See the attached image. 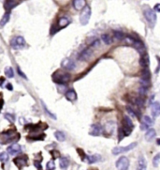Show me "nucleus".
Wrapping results in <instances>:
<instances>
[{
  "mask_svg": "<svg viewBox=\"0 0 160 170\" xmlns=\"http://www.w3.org/2000/svg\"><path fill=\"white\" fill-rule=\"evenodd\" d=\"M156 144L159 145V146H160V138H158V139L156 140Z\"/></svg>",
  "mask_w": 160,
  "mask_h": 170,
  "instance_id": "3c124183",
  "label": "nucleus"
},
{
  "mask_svg": "<svg viewBox=\"0 0 160 170\" xmlns=\"http://www.w3.org/2000/svg\"><path fill=\"white\" fill-rule=\"evenodd\" d=\"M94 48L92 47V46L90 45L88 48L84 49V50L80 54L79 56V60H81V61H85V60H88L89 58H91V56L93 55V51Z\"/></svg>",
  "mask_w": 160,
  "mask_h": 170,
  "instance_id": "9d476101",
  "label": "nucleus"
},
{
  "mask_svg": "<svg viewBox=\"0 0 160 170\" xmlns=\"http://www.w3.org/2000/svg\"><path fill=\"white\" fill-rule=\"evenodd\" d=\"M87 159L89 164H94V163L100 160V157H99V155H91V156H87Z\"/></svg>",
  "mask_w": 160,
  "mask_h": 170,
  "instance_id": "bb28decb",
  "label": "nucleus"
},
{
  "mask_svg": "<svg viewBox=\"0 0 160 170\" xmlns=\"http://www.w3.org/2000/svg\"><path fill=\"white\" fill-rule=\"evenodd\" d=\"M4 116H5V119H8L10 123H13L14 121H15V116H14L13 114H10V113H6V114L4 115Z\"/></svg>",
  "mask_w": 160,
  "mask_h": 170,
  "instance_id": "c756f323",
  "label": "nucleus"
},
{
  "mask_svg": "<svg viewBox=\"0 0 160 170\" xmlns=\"http://www.w3.org/2000/svg\"><path fill=\"white\" fill-rule=\"evenodd\" d=\"M124 40H126V41L127 42V43L132 45L133 47L136 49L138 53H140V55H142V54H144V53H146V48H145L144 44L142 43L141 41H138L137 39H134L131 36H126V38H124Z\"/></svg>",
  "mask_w": 160,
  "mask_h": 170,
  "instance_id": "7ed1b4c3",
  "label": "nucleus"
},
{
  "mask_svg": "<svg viewBox=\"0 0 160 170\" xmlns=\"http://www.w3.org/2000/svg\"><path fill=\"white\" fill-rule=\"evenodd\" d=\"M143 122H145L146 124H148L149 126H151L152 124H153V120H152V119L150 118V116H144L143 118Z\"/></svg>",
  "mask_w": 160,
  "mask_h": 170,
  "instance_id": "e433bc0d",
  "label": "nucleus"
},
{
  "mask_svg": "<svg viewBox=\"0 0 160 170\" xmlns=\"http://www.w3.org/2000/svg\"><path fill=\"white\" fill-rule=\"evenodd\" d=\"M42 102V106H43V108H44L45 112L47 113V114H48V115H49L50 116H51V118H52L53 119H56V116H55L54 114H52V113H51V112L49 111V109L47 108V106L45 105V104H44L43 102Z\"/></svg>",
  "mask_w": 160,
  "mask_h": 170,
  "instance_id": "2f4dec72",
  "label": "nucleus"
},
{
  "mask_svg": "<svg viewBox=\"0 0 160 170\" xmlns=\"http://www.w3.org/2000/svg\"><path fill=\"white\" fill-rule=\"evenodd\" d=\"M70 80V75L69 73L61 72V70H57L53 73L52 75V81L54 83H57L60 85H65Z\"/></svg>",
  "mask_w": 160,
  "mask_h": 170,
  "instance_id": "20e7f679",
  "label": "nucleus"
},
{
  "mask_svg": "<svg viewBox=\"0 0 160 170\" xmlns=\"http://www.w3.org/2000/svg\"><path fill=\"white\" fill-rule=\"evenodd\" d=\"M9 17H10V13L8 12L4 16L2 17V19L0 20V27H3V26H5V24L9 22Z\"/></svg>",
  "mask_w": 160,
  "mask_h": 170,
  "instance_id": "b1692460",
  "label": "nucleus"
},
{
  "mask_svg": "<svg viewBox=\"0 0 160 170\" xmlns=\"http://www.w3.org/2000/svg\"><path fill=\"white\" fill-rule=\"evenodd\" d=\"M155 12H160V4H156L155 6Z\"/></svg>",
  "mask_w": 160,
  "mask_h": 170,
  "instance_id": "49530a36",
  "label": "nucleus"
},
{
  "mask_svg": "<svg viewBox=\"0 0 160 170\" xmlns=\"http://www.w3.org/2000/svg\"><path fill=\"white\" fill-rule=\"evenodd\" d=\"M9 160V156H8V154L6 153V152H1L0 153V162H2V163H5Z\"/></svg>",
  "mask_w": 160,
  "mask_h": 170,
  "instance_id": "72a5a7b5",
  "label": "nucleus"
},
{
  "mask_svg": "<svg viewBox=\"0 0 160 170\" xmlns=\"http://www.w3.org/2000/svg\"><path fill=\"white\" fill-rule=\"evenodd\" d=\"M90 17H91V9L89 6H85L84 8L83 9L81 12V15H80V21H81V24H83V26H85V24H87L89 20H90Z\"/></svg>",
  "mask_w": 160,
  "mask_h": 170,
  "instance_id": "0eeeda50",
  "label": "nucleus"
},
{
  "mask_svg": "<svg viewBox=\"0 0 160 170\" xmlns=\"http://www.w3.org/2000/svg\"><path fill=\"white\" fill-rule=\"evenodd\" d=\"M151 111L153 118H157L160 116V104L158 102H153L151 105Z\"/></svg>",
  "mask_w": 160,
  "mask_h": 170,
  "instance_id": "ddd939ff",
  "label": "nucleus"
},
{
  "mask_svg": "<svg viewBox=\"0 0 160 170\" xmlns=\"http://www.w3.org/2000/svg\"><path fill=\"white\" fill-rule=\"evenodd\" d=\"M14 164L17 165L18 168H23L24 165L27 164V157L26 155H22V156H18L13 160Z\"/></svg>",
  "mask_w": 160,
  "mask_h": 170,
  "instance_id": "9b49d317",
  "label": "nucleus"
},
{
  "mask_svg": "<svg viewBox=\"0 0 160 170\" xmlns=\"http://www.w3.org/2000/svg\"><path fill=\"white\" fill-rule=\"evenodd\" d=\"M21 146L19 144H13L12 146H9L8 148V152L10 155H16L21 151Z\"/></svg>",
  "mask_w": 160,
  "mask_h": 170,
  "instance_id": "dca6fc26",
  "label": "nucleus"
},
{
  "mask_svg": "<svg viewBox=\"0 0 160 170\" xmlns=\"http://www.w3.org/2000/svg\"><path fill=\"white\" fill-rule=\"evenodd\" d=\"M140 64H141V67H143V68H146V67H148L149 64H150V59H149V56L146 54V53H144V54L141 55Z\"/></svg>",
  "mask_w": 160,
  "mask_h": 170,
  "instance_id": "2eb2a0df",
  "label": "nucleus"
},
{
  "mask_svg": "<svg viewBox=\"0 0 160 170\" xmlns=\"http://www.w3.org/2000/svg\"><path fill=\"white\" fill-rule=\"evenodd\" d=\"M3 105H4V101H3V99H0V110L3 107Z\"/></svg>",
  "mask_w": 160,
  "mask_h": 170,
  "instance_id": "de8ad7c7",
  "label": "nucleus"
},
{
  "mask_svg": "<svg viewBox=\"0 0 160 170\" xmlns=\"http://www.w3.org/2000/svg\"><path fill=\"white\" fill-rule=\"evenodd\" d=\"M61 66H62V68L66 69L67 70H72L75 68V63L73 62V60H71L69 58H65L62 60Z\"/></svg>",
  "mask_w": 160,
  "mask_h": 170,
  "instance_id": "f8f14e48",
  "label": "nucleus"
},
{
  "mask_svg": "<svg viewBox=\"0 0 160 170\" xmlns=\"http://www.w3.org/2000/svg\"><path fill=\"white\" fill-rule=\"evenodd\" d=\"M115 165L120 170H126L129 166V160L126 156H122L116 161Z\"/></svg>",
  "mask_w": 160,
  "mask_h": 170,
  "instance_id": "1a4fd4ad",
  "label": "nucleus"
},
{
  "mask_svg": "<svg viewBox=\"0 0 160 170\" xmlns=\"http://www.w3.org/2000/svg\"><path fill=\"white\" fill-rule=\"evenodd\" d=\"M113 34H114V38L118 41L124 40V38H126L123 32H121V31H113Z\"/></svg>",
  "mask_w": 160,
  "mask_h": 170,
  "instance_id": "cd10ccee",
  "label": "nucleus"
},
{
  "mask_svg": "<svg viewBox=\"0 0 160 170\" xmlns=\"http://www.w3.org/2000/svg\"><path fill=\"white\" fill-rule=\"evenodd\" d=\"M149 127H150V126H149L148 124H146L145 122H143V121L141 122V129L142 131H146V130H148Z\"/></svg>",
  "mask_w": 160,
  "mask_h": 170,
  "instance_id": "ea45409f",
  "label": "nucleus"
},
{
  "mask_svg": "<svg viewBox=\"0 0 160 170\" xmlns=\"http://www.w3.org/2000/svg\"><path fill=\"white\" fill-rule=\"evenodd\" d=\"M77 151H78V153H80V155H81V160H84V159H85V156H86V155L84 154V152H83V150H80V148H78Z\"/></svg>",
  "mask_w": 160,
  "mask_h": 170,
  "instance_id": "a19ab883",
  "label": "nucleus"
},
{
  "mask_svg": "<svg viewBox=\"0 0 160 170\" xmlns=\"http://www.w3.org/2000/svg\"><path fill=\"white\" fill-rule=\"evenodd\" d=\"M6 87L8 88L9 90H12V86H11V84H8V85L6 86Z\"/></svg>",
  "mask_w": 160,
  "mask_h": 170,
  "instance_id": "09e8293b",
  "label": "nucleus"
},
{
  "mask_svg": "<svg viewBox=\"0 0 160 170\" xmlns=\"http://www.w3.org/2000/svg\"><path fill=\"white\" fill-rule=\"evenodd\" d=\"M14 6H15V3L13 2V0H7V2H6V4H5L6 9L10 10Z\"/></svg>",
  "mask_w": 160,
  "mask_h": 170,
  "instance_id": "c85d7f7f",
  "label": "nucleus"
},
{
  "mask_svg": "<svg viewBox=\"0 0 160 170\" xmlns=\"http://www.w3.org/2000/svg\"><path fill=\"white\" fill-rule=\"evenodd\" d=\"M4 78H3V77H0V86H2L3 85V83H4Z\"/></svg>",
  "mask_w": 160,
  "mask_h": 170,
  "instance_id": "8fccbe9b",
  "label": "nucleus"
},
{
  "mask_svg": "<svg viewBox=\"0 0 160 170\" xmlns=\"http://www.w3.org/2000/svg\"><path fill=\"white\" fill-rule=\"evenodd\" d=\"M69 24V20L66 18V17H62L58 20V27L59 28H64L66 27L67 24Z\"/></svg>",
  "mask_w": 160,
  "mask_h": 170,
  "instance_id": "4be33fe9",
  "label": "nucleus"
},
{
  "mask_svg": "<svg viewBox=\"0 0 160 170\" xmlns=\"http://www.w3.org/2000/svg\"><path fill=\"white\" fill-rule=\"evenodd\" d=\"M101 39H102L103 42H104V43L107 44V45H110V44L112 43V39L108 34H103L101 36Z\"/></svg>",
  "mask_w": 160,
  "mask_h": 170,
  "instance_id": "393cba45",
  "label": "nucleus"
},
{
  "mask_svg": "<svg viewBox=\"0 0 160 170\" xmlns=\"http://www.w3.org/2000/svg\"><path fill=\"white\" fill-rule=\"evenodd\" d=\"M5 73H6V75L9 77V78H12V77L14 76L13 70L10 68V67H7V68L5 69Z\"/></svg>",
  "mask_w": 160,
  "mask_h": 170,
  "instance_id": "7c9ffc66",
  "label": "nucleus"
},
{
  "mask_svg": "<svg viewBox=\"0 0 160 170\" xmlns=\"http://www.w3.org/2000/svg\"><path fill=\"white\" fill-rule=\"evenodd\" d=\"M138 92H140V94L141 95V96H143V95L146 94V92H147V87L141 86L140 89H138Z\"/></svg>",
  "mask_w": 160,
  "mask_h": 170,
  "instance_id": "4c0bfd02",
  "label": "nucleus"
},
{
  "mask_svg": "<svg viewBox=\"0 0 160 170\" xmlns=\"http://www.w3.org/2000/svg\"><path fill=\"white\" fill-rule=\"evenodd\" d=\"M101 133H102V127L99 124H93L91 126L90 132H89V133H90L91 135H93V136L100 135Z\"/></svg>",
  "mask_w": 160,
  "mask_h": 170,
  "instance_id": "4468645a",
  "label": "nucleus"
},
{
  "mask_svg": "<svg viewBox=\"0 0 160 170\" xmlns=\"http://www.w3.org/2000/svg\"><path fill=\"white\" fill-rule=\"evenodd\" d=\"M20 138L19 133H16V130H9L7 132L0 133V144L10 143L12 141L18 140Z\"/></svg>",
  "mask_w": 160,
  "mask_h": 170,
  "instance_id": "f257e3e1",
  "label": "nucleus"
},
{
  "mask_svg": "<svg viewBox=\"0 0 160 170\" xmlns=\"http://www.w3.org/2000/svg\"><path fill=\"white\" fill-rule=\"evenodd\" d=\"M159 162H160V153H157L154 157V160H153V165H154V166H155V167H157Z\"/></svg>",
  "mask_w": 160,
  "mask_h": 170,
  "instance_id": "473e14b6",
  "label": "nucleus"
},
{
  "mask_svg": "<svg viewBox=\"0 0 160 170\" xmlns=\"http://www.w3.org/2000/svg\"><path fill=\"white\" fill-rule=\"evenodd\" d=\"M155 135H156V133H155V129H148L146 133H145V138H146L147 141L150 142L151 140H153L155 137Z\"/></svg>",
  "mask_w": 160,
  "mask_h": 170,
  "instance_id": "6ab92c4d",
  "label": "nucleus"
},
{
  "mask_svg": "<svg viewBox=\"0 0 160 170\" xmlns=\"http://www.w3.org/2000/svg\"><path fill=\"white\" fill-rule=\"evenodd\" d=\"M146 167H147L146 160H145L144 157L142 156V155H141L138 159V169L144 170V169H146Z\"/></svg>",
  "mask_w": 160,
  "mask_h": 170,
  "instance_id": "a211bd4d",
  "label": "nucleus"
},
{
  "mask_svg": "<svg viewBox=\"0 0 160 170\" xmlns=\"http://www.w3.org/2000/svg\"><path fill=\"white\" fill-rule=\"evenodd\" d=\"M55 168V165H54V162H53V160H51L48 162L47 164V169L49 170H52Z\"/></svg>",
  "mask_w": 160,
  "mask_h": 170,
  "instance_id": "c9c22d12",
  "label": "nucleus"
},
{
  "mask_svg": "<svg viewBox=\"0 0 160 170\" xmlns=\"http://www.w3.org/2000/svg\"><path fill=\"white\" fill-rule=\"evenodd\" d=\"M123 131L126 135H129L134 129V124L128 116H124L123 119Z\"/></svg>",
  "mask_w": 160,
  "mask_h": 170,
  "instance_id": "39448f33",
  "label": "nucleus"
},
{
  "mask_svg": "<svg viewBox=\"0 0 160 170\" xmlns=\"http://www.w3.org/2000/svg\"><path fill=\"white\" fill-rule=\"evenodd\" d=\"M66 98L69 101H75L76 99H77V94H76V92L74 91L73 89H70L66 93Z\"/></svg>",
  "mask_w": 160,
  "mask_h": 170,
  "instance_id": "aec40b11",
  "label": "nucleus"
},
{
  "mask_svg": "<svg viewBox=\"0 0 160 170\" xmlns=\"http://www.w3.org/2000/svg\"><path fill=\"white\" fill-rule=\"evenodd\" d=\"M17 70H18V73H19V75H20V76H22L23 78L26 79V74H24V72H22V70H20V68H19V67H18V68H17Z\"/></svg>",
  "mask_w": 160,
  "mask_h": 170,
  "instance_id": "37998d69",
  "label": "nucleus"
},
{
  "mask_svg": "<svg viewBox=\"0 0 160 170\" xmlns=\"http://www.w3.org/2000/svg\"><path fill=\"white\" fill-rule=\"evenodd\" d=\"M35 166H36V167H37V168H38V169H42V166L40 165V162L35 161Z\"/></svg>",
  "mask_w": 160,
  "mask_h": 170,
  "instance_id": "a18cd8bd",
  "label": "nucleus"
},
{
  "mask_svg": "<svg viewBox=\"0 0 160 170\" xmlns=\"http://www.w3.org/2000/svg\"><path fill=\"white\" fill-rule=\"evenodd\" d=\"M124 131H123L122 128H120V129H119V142H120L121 140H122V138H124Z\"/></svg>",
  "mask_w": 160,
  "mask_h": 170,
  "instance_id": "79ce46f5",
  "label": "nucleus"
},
{
  "mask_svg": "<svg viewBox=\"0 0 160 170\" xmlns=\"http://www.w3.org/2000/svg\"><path fill=\"white\" fill-rule=\"evenodd\" d=\"M69 161L67 157H61L60 158L59 165H60V167L61 168H63V169L67 168V166H69Z\"/></svg>",
  "mask_w": 160,
  "mask_h": 170,
  "instance_id": "5701e85b",
  "label": "nucleus"
},
{
  "mask_svg": "<svg viewBox=\"0 0 160 170\" xmlns=\"http://www.w3.org/2000/svg\"><path fill=\"white\" fill-rule=\"evenodd\" d=\"M10 46L15 50H20V49H23L26 46V41L22 36L14 37L10 41Z\"/></svg>",
  "mask_w": 160,
  "mask_h": 170,
  "instance_id": "423d86ee",
  "label": "nucleus"
},
{
  "mask_svg": "<svg viewBox=\"0 0 160 170\" xmlns=\"http://www.w3.org/2000/svg\"><path fill=\"white\" fill-rule=\"evenodd\" d=\"M142 12H143V16L148 22L149 26L154 27L156 23V14L155 13L154 9H151L149 6H144L142 9Z\"/></svg>",
  "mask_w": 160,
  "mask_h": 170,
  "instance_id": "f03ea898",
  "label": "nucleus"
},
{
  "mask_svg": "<svg viewBox=\"0 0 160 170\" xmlns=\"http://www.w3.org/2000/svg\"><path fill=\"white\" fill-rule=\"evenodd\" d=\"M136 104L138 106V107H142V106L144 105V100L142 99V97H138L136 99Z\"/></svg>",
  "mask_w": 160,
  "mask_h": 170,
  "instance_id": "f704fd0d",
  "label": "nucleus"
},
{
  "mask_svg": "<svg viewBox=\"0 0 160 170\" xmlns=\"http://www.w3.org/2000/svg\"><path fill=\"white\" fill-rule=\"evenodd\" d=\"M137 147V143L134 142V143H131L128 146H126V147H116L112 150V154L114 155H118L121 153H124V152H127L131 150H133Z\"/></svg>",
  "mask_w": 160,
  "mask_h": 170,
  "instance_id": "6e6552de",
  "label": "nucleus"
},
{
  "mask_svg": "<svg viewBox=\"0 0 160 170\" xmlns=\"http://www.w3.org/2000/svg\"><path fill=\"white\" fill-rule=\"evenodd\" d=\"M85 6H86V2H85V0H74L73 1V7H74V9H77V10L83 9Z\"/></svg>",
  "mask_w": 160,
  "mask_h": 170,
  "instance_id": "f3484780",
  "label": "nucleus"
},
{
  "mask_svg": "<svg viewBox=\"0 0 160 170\" xmlns=\"http://www.w3.org/2000/svg\"><path fill=\"white\" fill-rule=\"evenodd\" d=\"M141 79H143V80H148V81H150V79H151L150 70H148L147 67H146V68H144L143 70H142V72H141Z\"/></svg>",
  "mask_w": 160,
  "mask_h": 170,
  "instance_id": "412c9836",
  "label": "nucleus"
},
{
  "mask_svg": "<svg viewBox=\"0 0 160 170\" xmlns=\"http://www.w3.org/2000/svg\"><path fill=\"white\" fill-rule=\"evenodd\" d=\"M52 154L53 155V157H54V158H58L60 156V153H59L57 150H52Z\"/></svg>",
  "mask_w": 160,
  "mask_h": 170,
  "instance_id": "c03bdc74",
  "label": "nucleus"
},
{
  "mask_svg": "<svg viewBox=\"0 0 160 170\" xmlns=\"http://www.w3.org/2000/svg\"><path fill=\"white\" fill-rule=\"evenodd\" d=\"M99 45H100V41H99V40H95V41H93V42L91 43V46H92V47H93L94 49H95V48H97Z\"/></svg>",
  "mask_w": 160,
  "mask_h": 170,
  "instance_id": "58836bf2",
  "label": "nucleus"
},
{
  "mask_svg": "<svg viewBox=\"0 0 160 170\" xmlns=\"http://www.w3.org/2000/svg\"><path fill=\"white\" fill-rule=\"evenodd\" d=\"M54 136L55 138L57 139L58 141H65L66 139V136H65V134H64V133L62 132H60V131H56V132L54 133Z\"/></svg>",
  "mask_w": 160,
  "mask_h": 170,
  "instance_id": "a878e982",
  "label": "nucleus"
}]
</instances>
